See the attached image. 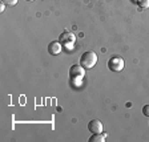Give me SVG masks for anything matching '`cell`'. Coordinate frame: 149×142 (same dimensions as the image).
I'll return each mask as SVG.
<instances>
[{
    "mask_svg": "<svg viewBox=\"0 0 149 142\" xmlns=\"http://www.w3.org/2000/svg\"><path fill=\"white\" fill-rule=\"evenodd\" d=\"M27 1H33V0H27Z\"/></svg>",
    "mask_w": 149,
    "mask_h": 142,
    "instance_id": "obj_11",
    "label": "cell"
},
{
    "mask_svg": "<svg viewBox=\"0 0 149 142\" xmlns=\"http://www.w3.org/2000/svg\"><path fill=\"white\" fill-rule=\"evenodd\" d=\"M108 68L112 72H121L124 69V60L121 59V57H118V56L112 57L108 61Z\"/></svg>",
    "mask_w": 149,
    "mask_h": 142,
    "instance_id": "obj_2",
    "label": "cell"
},
{
    "mask_svg": "<svg viewBox=\"0 0 149 142\" xmlns=\"http://www.w3.org/2000/svg\"><path fill=\"white\" fill-rule=\"evenodd\" d=\"M105 141V134H93L92 137L89 138V142H104Z\"/></svg>",
    "mask_w": 149,
    "mask_h": 142,
    "instance_id": "obj_7",
    "label": "cell"
},
{
    "mask_svg": "<svg viewBox=\"0 0 149 142\" xmlns=\"http://www.w3.org/2000/svg\"><path fill=\"white\" fill-rule=\"evenodd\" d=\"M69 76H71L72 80L81 78L84 76V68L81 65H72L71 69H69Z\"/></svg>",
    "mask_w": 149,
    "mask_h": 142,
    "instance_id": "obj_5",
    "label": "cell"
},
{
    "mask_svg": "<svg viewBox=\"0 0 149 142\" xmlns=\"http://www.w3.org/2000/svg\"><path fill=\"white\" fill-rule=\"evenodd\" d=\"M137 4H139L140 8L145 9V8H148V7H149V0H139V1H137Z\"/></svg>",
    "mask_w": 149,
    "mask_h": 142,
    "instance_id": "obj_8",
    "label": "cell"
},
{
    "mask_svg": "<svg viewBox=\"0 0 149 142\" xmlns=\"http://www.w3.org/2000/svg\"><path fill=\"white\" fill-rule=\"evenodd\" d=\"M61 52V43L60 41H51L48 44V53L52 56L59 55Z\"/></svg>",
    "mask_w": 149,
    "mask_h": 142,
    "instance_id": "obj_6",
    "label": "cell"
},
{
    "mask_svg": "<svg viewBox=\"0 0 149 142\" xmlns=\"http://www.w3.org/2000/svg\"><path fill=\"white\" fill-rule=\"evenodd\" d=\"M1 3H3L4 6H15V4L17 3V0H1Z\"/></svg>",
    "mask_w": 149,
    "mask_h": 142,
    "instance_id": "obj_9",
    "label": "cell"
},
{
    "mask_svg": "<svg viewBox=\"0 0 149 142\" xmlns=\"http://www.w3.org/2000/svg\"><path fill=\"white\" fill-rule=\"evenodd\" d=\"M143 114L145 116V117H149V104L143 106Z\"/></svg>",
    "mask_w": 149,
    "mask_h": 142,
    "instance_id": "obj_10",
    "label": "cell"
},
{
    "mask_svg": "<svg viewBox=\"0 0 149 142\" xmlns=\"http://www.w3.org/2000/svg\"><path fill=\"white\" fill-rule=\"evenodd\" d=\"M88 130H89L91 133H93V134L102 133V124H101V121H99V120L89 121V124H88Z\"/></svg>",
    "mask_w": 149,
    "mask_h": 142,
    "instance_id": "obj_4",
    "label": "cell"
},
{
    "mask_svg": "<svg viewBox=\"0 0 149 142\" xmlns=\"http://www.w3.org/2000/svg\"><path fill=\"white\" fill-rule=\"evenodd\" d=\"M59 41L61 44H64V45H67V44H73L74 41H76V36H74L72 32L65 31V32H63V33L60 35Z\"/></svg>",
    "mask_w": 149,
    "mask_h": 142,
    "instance_id": "obj_3",
    "label": "cell"
},
{
    "mask_svg": "<svg viewBox=\"0 0 149 142\" xmlns=\"http://www.w3.org/2000/svg\"><path fill=\"white\" fill-rule=\"evenodd\" d=\"M97 64V55L92 51H88V52L83 53L80 57V65L84 69H91L93 68L95 65Z\"/></svg>",
    "mask_w": 149,
    "mask_h": 142,
    "instance_id": "obj_1",
    "label": "cell"
}]
</instances>
